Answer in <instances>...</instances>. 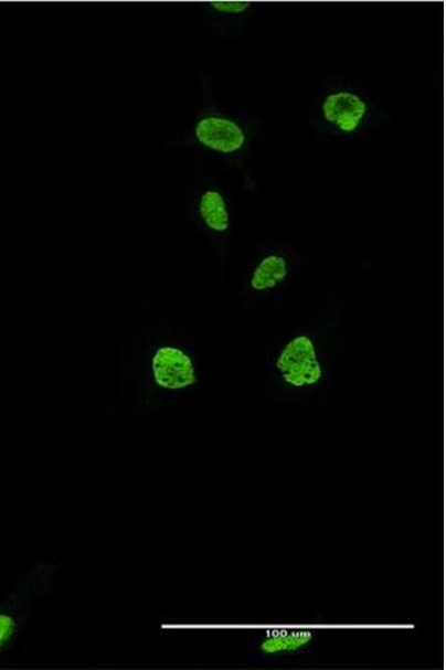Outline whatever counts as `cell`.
<instances>
[{
    "label": "cell",
    "instance_id": "6da1fadb",
    "mask_svg": "<svg viewBox=\"0 0 446 670\" xmlns=\"http://www.w3.org/2000/svg\"><path fill=\"white\" fill-rule=\"evenodd\" d=\"M118 407L141 418H169L203 382L199 348L170 312L141 306L124 322Z\"/></svg>",
    "mask_w": 446,
    "mask_h": 670
},
{
    "label": "cell",
    "instance_id": "7a4b0ae2",
    "mask_svg": "<svg viewBox=\"0 0 446 670\" xmlns=\"http://www.w3.org/2000/svg\"><path fill=\"white\" fill-rule=\"evenodd\" d=\"M326 354L316 331L296 330L278 344L270 360L273 380L286 394L310 396L321 390L327 380Z\"/></svg>",
    "mask_w": 446,
    "mask_h": 670
},
{
    "label": "cell",
    "instance_id": "3957f363",
    "mask_svg": "<svg viewBox=\"0 0 446 670\" xmlns=\"http://www.w3.org/2000/svg\"><path fill=\"white\" fill-rule=\"evenodd\" d=\"M60 570L59 562L35 561L0 600V658L21 639L35 610L51 595Z\"/></svg>",
    "mask_w": 446,
    "mask_h": 670
},
{
    "label": "cell",
    "instance_id": "277c9868",
    "mask_svg": "<svg viewBox=\"0 0 446 670\" xmlns=\"http://www.w3.org/2000/svg\"><path fill=\"white\" fill-rule=\"evenodd\" d=\"M296 275V264L286 254L268 253L246 274L244 290L251 297L267 299L286 289Z\"/></svg>",
    "mask_w": 446,
    "mask_h": 670
},
{
    "label": "cell",
    "instance_id": "5b68a950",
    "mask_svg": "<svg viewBox=\"0 0 446 670\" xmlns=\"http://www.w3.org/2000/svg\"><path fill=\"white\" fill-rule=\"evenodd\" d=\"M194 137L204 148L222 155L242 150L247 140L245 131L237 123L219 116L200 119L194 128Z\"/></svg>",
    "mask_w": 446,
    "mask_h": 670
},
{
    "label": "cell",
    "instance_id": "8992f818",
    "mask_svg": "<svg viewBox=\"0 0 446 670\" xmlns=\"http://www.w3.org/2000/svg\"><path fill=\"white\" fill-rule=\"evenodd\" d=\"M321 109L325 120L344 134L355 132L368 114V105L360 95L348 91L329 94Z\"/></svg>",
    "mask_w": 446,
    "mask_h": 670
},
{
    "label": "cell",
    "instance_id": "52a82bcc",
    "mask_svg": "<svg viewBox=\"0 0 446 670\" xmlns=\"http://www.w3.org/2000/svg\"><path fill=\"white\" fill-rule=\"evenodd\" d=\"M198 214L202 225L215 235L231 230L232 217L225 198L216 190H206L199 200Z\"/></svg>",
    "mask_w": 446,
    "mask_h": 670
},
{
    "label": "cell",
    "instance_id": "ba28073f",
    "mask_svg": "<svg viewBox=\"0 0 446 670\" xmlns=\"http://www.w3.org/2000/svg\"><path fill=\"white\" fill-rule=\"evenodd\" d=\"M314 638L309 630L284 631L266 638L259 646V649L268 655L296 651L307 646Z\"/></svg>",
    "mask_w": 446,
    "mask_h": 670
},
{
    "label": "cell",
    "instance_id": "9c48e42d",
    "mask_svg": "<svg viewBox=\"0 0 446 670\" xmlns=\"http://www.w3.org/2000/svg\"><path fill=\"white\" fill-rule=\"evenodd\" d=\"M209 7L220 14L240 15L247 12L252 4L248 2H211Z\"/></svg>",
    "mask_w": 446,
    "mask_h": 670
}]
</instances>
